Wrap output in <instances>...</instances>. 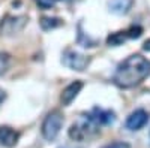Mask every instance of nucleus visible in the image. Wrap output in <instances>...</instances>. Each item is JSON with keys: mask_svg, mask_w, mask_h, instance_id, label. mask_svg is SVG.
Masks as SVG:
<instances>
[{"mask_svg": "<svg viewBox=\"0 0 150 148\" xmlns=\"http://www.w3.org/2000/svg\"><path fill=\"white\" fill-rule=\"evenodd\" d=\"M26 21H27L26 17H6L5 21H2L0 27H2V32L5 34H14V33H18L24 27Z\"/></svg>", "mask_w": 150, "mask_h": 148, "instance_id": "nucleus-6", "label": "nucleus"}, {"mask_svg": "<svg viewBox=\"0 0 150 148\" xmlns=\"http://www.w3.org/2000/svg\"><path fill=\"white\" fill-rule=\"evenodd\" d=\"M126 34H128V39H138L140 36L143 34V27H140V26H131L126 30Z\"/></svg>", "mask_w": 150, "mask_h": 148, "instance_id": "nucleus-14", "label": "nucleus"}, {"mask_svg": "<svg viewBox=\"0 0 150 148\" xmlns=\"http://www.w3.org/2000/svg\"><path fill=\"white\" fill-rule=\"evenodd\" d=\"M11 65V55L8 53H0V76L6 73V70L9 69Z\"/></svg>", "mask_w": 150, "mask_h": 148, "instance_id": "nucleus-13", "label": "nucleus"}, {"mask_svg": "<svg viewBox=\"0 0 150 148\" xmlns=\"http://www.w3.org/2000/svg\"><path fill=\"white\" fill-rule=\"evenodd\" d=\"M143 49H144V51H150V39H147V41L144 42V45H143Z\"/></svg>", "mask_w": 150, "mask_h": 148, "instance_id": "nucleus-18", "label": "nucleus"}, {"mask_svg": "<svg viewBox=\"0 0 150 148\" xmlns=\"http://www.w3.org/2000/svg\"><path fill=\"white\" fill-rule=\"evenodd\" d=\"M41 27L42 30H51V29H56V27H60L62 24H63V21H62L60 18H51V17H42L41 21Z\"/></svg>", "mask_w": 150, "mask_h": 148, "instance_id": "nucleus-12", "label": "nucleus"}, {"mask_svg": "<svg viewBox=\"0 0 150 148\" xmlns=\"http://www.w3.org/2000/svg\"><path fill=\"white\" fill-rule=\"evenodd\" d=\"M83 87H84L83 81H74V82H71V84L68 85V87H65L63 91H62V94H60V102H62V105H63V106L71 105L74 99L78 96V93L81 91Z\"/></svg>", "mask_w": 150, "mask_h": 148, "instance_id": "nucleus-7", "label": "nucleus"}, {"mask_svg": "<svg viewBox=\"0 0 150 148\" xmlns=\"http://www.w3.org/2000/svg\"><path fill=\"white\" fill-rule=\"evenodd\" d=\"M62 63L72 70L81 72L89 66V57H86L81 53L74 51V49H66L63 53V57H62Z\"/></svg>", "mask_w": 150, "mask_h": 148, "instance_id": "nucleus-4", "label": "nucleus"}, {"mask_svg": "<svg viewBox=\"0 0 150 148\" xmlns=\"http://www.w3.org/2000/svg\"><path fill=\"white\" fill-rule=\"evenodd\" d=\"M62 148H69V147H62Z\"/></svg>", "mask_w": 150, "mask_h": 148, "instance_id": "nucleus-19", "label": "nucleus"}, {"mask_svg": "<svg viewBox=\"0 0 150 148\" xmlns=\"http://www.w3.org/2000/svg\"><path fill=\"white\" fill-rule=\"evenodd\" d=\"M62 126H63V114H62L60 111H57V109L48 112L45 120H44V123H42V127H41L42 136L47 141L56 139L57 135L60 133Z\"/></svg>", "mask_w": 150, "mask_h": 148, "instance_id": "nucleus-3", "label": "nucleus"}, {"mask_svg": "<svg viewBox=\"0 0 150 148\" xmlns=\"http://www.w3.org/2000/svg\"><path fill=\"white\" fill-rule=\"evenodd\" d=\"M89 115L93 118V121L98 126L99 124H111V123H114V120H116V115L112 111L101 109V108H95Z\"/></svg>", "mask_w": 150, "mask_h": 148, "instance_id": "nucleus-9", "label": "nucleus"}, {"mask_svg": "<svg viewBox=\"0 0 150 148\" xmlns=\"http://www.w3.org/2000/svg\"><path fill=\"white\" fill-rule=\"evenodd\" d=\"M20 135L17 130H14L9 126H2L0 127V145L6 147V148H12L15 147L18 142Z\"/></svg>", "mask_w": 150, "mask_h": 148, "instance_id": "nucleus-8", "label": "nucleus"}, {"mask_svg": "<svg viewBox=\"0 0 150 148\" xmlns=\"http://www.w3.org/2000/svg\"><path fill=\"white\" fill-rule=\"evenodd\" d=\"M98 127H99V126L93 121V118L87 114V115L80 117V118L69 127L68 135H69V138H71L72 141L83 142V141H86V139H89L90 136H93V135H96L98 130H99Z\"/></svg>", "mask_w": 150, "mask_h": 148, "instance_id": "nucleus-2", "label": "nucleus"}, {"mask_svg": "<svg viewBox=\"0 0 150 148\" xmlns=\"http://www.w3.org/2000/svg\"><path fill=\"white\" fill-rule=\"evenodd\" d=\"M149 75L150 61L140 54H132L117 66L112 81L122 88H132L141 84Z\"/></svg>", "mask_w": 150, "mask_h": 148, "instance_id": "nucleus-1", "label": "nucleus"}, {"mask_svg": "<svg viewBox=\"0 0 150 148\" xmlns=\"http://www.w3.org/2000/svg\"><path fill=\"white\" fill-rule=\"evenodd\" d=\"M134 5V0H110L108 8L111 12H114L117 15H125L128 14L129 9Z\"/></svg>", "mask_w": 150, "mask_h": 148, "instance_id": "nucleus-10", "label": "nucleus"}, {"mask_svg": "<svg viewBox=\"0 0 150 148\" xmlns=\"http://www.w3.org/2000/svg\"><path fill=\"white\" fill-rule=\"evenodd\" d=\"M36 5L42 8V9H50V8H53L54 3H56V0H35Z\"/></svg>", "mask_w": 150, "mask_h": 148, "instance_id": "nucleus-15", "label": "nucleus"}, {"mask_svg": "<svg viewBox=\"0 0 150 148\" xmlns=\"http://www.w3.org/2000/svg\"><path fill=\"white\" fill-rule=\"evenodd\" d=\"M5 99H6V93H5V90H2V88H0V105L3 103V100H5Z\"/></svg>", "mask_w": 150, "mask_h": 148, "instance_id": "nucleus-17", "label": "nucleus"}, {"mask_svg": "<svg viewBox=\"0 0 150 148\" xmlns=\"http://www.w3.org/2000/svg\"><path fill=\"white\" fill-rule=\"evenodd\" d=\"M147 121H149V114L144 109H137L126 118L125 126L129 130H140L147 124Z\"/></svg>", "mask_w": 150, "mask_h": 148, "instance_id": "nucleus-5", "label": "nucleus"}, {"mask_svg": "<svg viewBox=\"0 0 150 148\" xmlns=\"http://www.w3.org/2000/svg\"><path fill=\"white\" fill-rule=\"evenodd\" d=\"M102 148H131V147L126 142H112V144H108V145H105Z\"/></svg>", "mask_w": 150, "mask_h": 148, "instance_id": "nucleus-16", "label": "nucleus"}, {"mask_svg": "<svg viewBox=\"0 0 150 148\" xmlns=\"http://www.w3.org/2000/svg\"><path fill=\"white\" fill-rule=\"evenodd\" d=\"M126 39H128L126 30H122V32L111 33V34L108 36V38H107V43H108L110 46H119V45H122Z\"/></svg>", "mask_w": 150, "mask_h": 148, "instance_id": "nucleus-11", "label": "nucleus"}]
</instances>
